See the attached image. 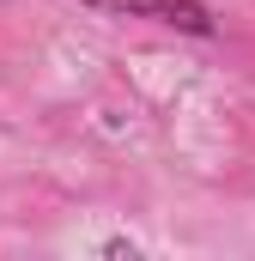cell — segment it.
<instances>
[{"instance_id": "cell-2", "label": "cell", "mask_w": 255, "mask_h": 261, "mask_svg": "<svg viewBox=\"0 0 255 261\" xmlns=\"http://www.w3.org/2000/svg\"><path fill=\"white\" fill-rule=\"evenodd\" d=\"M97 255H110V261H140V243H128V237H104V243H97Z\"/></svg>"}, {"instance_id": "cell-1", "label": "cell", "mask_w": 255, "mask_h": 261, "mask_svg": "<svg viewBox=\"0 0 255 261\" xmlns=\"http://www.w3.org/2000/svg\"><path fill=\"white\" fill-rule=\"evenodd\" d=\"M91 12H110V18H146V24H170L183 37H213L219 18L207 0H85Z\"/></svg>"}]
</instances>
